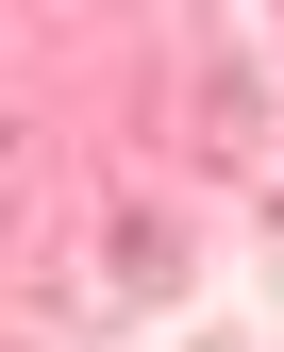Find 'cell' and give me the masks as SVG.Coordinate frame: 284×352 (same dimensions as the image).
I'll return each mask as SVG.
<instances>
[{
	"instance_id": "obj_1",
	"label": "cell",
	"mask_w": 284,
	"mask_h": 352,
	"mask_svg": "<svg viewBox=\"0 0 284 352\" xmlns=\"http://www.w3.org/2000/svg\"><path fill=\"white\" fill-rule=\"evenodd\" d=\"M0 201H17V151H0Z\"/></svg>"
}]
</instances>
